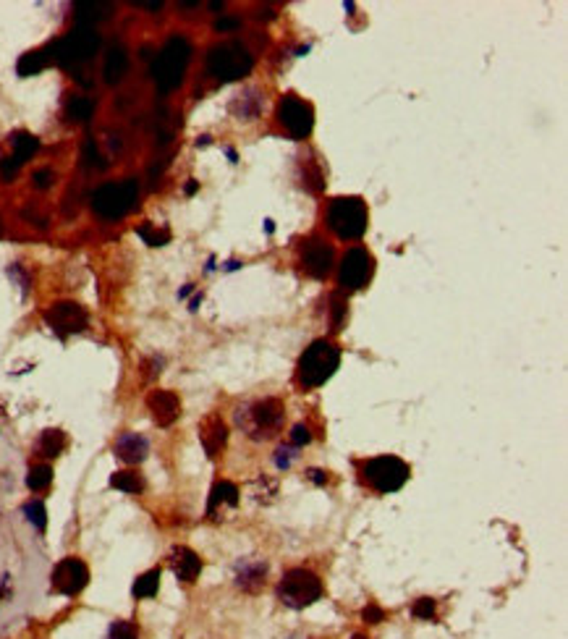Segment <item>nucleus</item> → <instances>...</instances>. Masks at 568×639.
Segmentation results:
<instances>
[{
  "label": "nucleus",
  "instance_id": "nucleus-1",
  "mask_svg": "<svg viewBox=\"0 0 568 639\" xmlns=\"http://www.w3.org/2000/svg\"><path fill=\"white\" fill-rule=\"evenodd\" d=\"M189 61H191V43L181 35H173L163 45V50H160L155 66H152V79H155L157 89L163 95L173 92L176 86L181 84Z\"/></svg>",
  "mask_w": 568,
  "mask_h": 639
},
{
  "label": "nucleus",
  "instance_id": "nucleus-2",
  "mask_svg": "<svg viewBox=\"0 0 568 639\" xmlns=\"http://www.w3.org/2000/svg\"><path fill=\"white\" fill-rule=\"evenodd\" d=\"M97 50H100V35L95 32V26H81V24L74 32H69L63 40H58V43H52L47 47L50 61H55L63 69L74 71L76 79H79V66L89 61Z\"/></svg>",
  "mask_w": 568,
  "mask_h": 639
},
{
  "label": "nucleus",
  "instance_id": "nucleus-3",
  "mask_svg": "<svg viewBox=\"0 0 568 639\" xmlns=\"http://www.w3.org/2000/svg\"><path fill=\"white\" fill-rule=\"evenodd\" d=\"M338 364H341V349L325 338H317L299 359V383L304 388H319L322 383L333 378Z\"/></svg>",
  "mask_w": 568,
  "mask_h": 639
},
{
  "label": "nucleus",
  "instance_id": "nucleus-4",
  "mask_svg": "<svg viewBox=\"0 0 568 639\" xmlns=\"http://www.w3.org/2000/svg\"><path fill=\"white\" fill-rule=\"evenodd\" d=\"M236 419L242 424L246 435L254 438V441H267L280 432L285 419V409L278 398H262L257 404L246 406V409H239L236 412Z\"/></svg>",
  "mask_w": 568,
  "mask_h": 639
},
{
  "label": "nucleus",
  "instance_id": "nucleus-5",
  "mask_svg": "<svg viewBox=\"0 0 568 639\" xmlns=\"http://www.w3.org/2000/svg\"><path fill=\"white\" fill-rule=\"evenodd\" d=\"M367 208L359 197H338L330 202V210H327V225L330 231L343 239V242H356L362 239L364 231H367Z\"/></svg>",
  "mask_w": 568,
  "mask_h": 639
},
{
  "label": "nucleus",
  "instance_id": "nucleus-6",
  "mask_svg": "<svg viewBox=\"0 0 568 639\" xmlns=\"http://www.w3.org/2000/svg\"><path fill=\"white\" fill-rule=\"evenodd\" d=\"M251 66H254V58L242 43H220L207 52V74L220 81L246 77Z\"/></svg>",
  "mask_w": 568,
  "mask_h": 639
},
{
  "label": "nucleus",
  "instance_id": "nucleus-7",
  "mask_svg": "<svg viewBox=\"0 0 568 639\" xmlns=\"http://www.w3.org/2000/svg\"><path fill=\"white\" fill-rule=\"evenodd\" d=\"M137 197H139V183L134 179H123L118 183H103L92 194V210L100 217L115 220V217H123L137 205Z\"/></svg>",
  "mask_w": 568,
  "mask_h": 639
},
{
  "label": "nucleus",
  "instance_id": "nucleus-8",
  "mask_svg": "<svg viewBox=\"0 0 568 639\" xmlns=\"http://www.w3.org/2000/svg\"><path fill=\"white\" fill-rule=\"evenodd\" d=\"M278 597L288 608H307L322 597V582L307 569H291L278 584Z\"/></svg>",
  "mask_w": 568,
  "mask_h": 639
},
{
  "label": "nucleus",
  "instance_id": "nucleus-9",
  "mask_svg": "<svg viewBox=\"0 0 568 639\" xmlns=\"http://www.w3.org/2000/svg\"><path fill=\"white\" fill-rule=\"evenodd\" d=\"M411 475V469L406 461H401L398 456H377L364 461L362 477L375 487L377 492H396L401 490Z\"/></svg>",
  "mask_w": 568,
  "mask_h": 639
},
{
  "label": "nucleus",
  "instance_id": "nucleus-10",
  "mask_svg": "<svg viewBox=\"0 0 568 639\" xmlns=\"http://www.w3.org/2000/svg\"><path fill=\"white\" fill-rule=\"evenodd\" d=\"M278 118L283 123L288 134L293 139H304L312 134V126H314V111H312L309 103H304L302 97L296 95H285L278 105Z\"/></svg>",
  "mask_w": 568,
  "mask_h": 639
},
{
  "label": "nucleus",
  "instance_id": "nucleus-11",
  "mask_svg": "<svg viewBox=\"0 0 568 639\" xmlns=\"http://www.w3.org/2000/svg\"><path fill=\"white\" fill-rule=\"evenodd\" d=\"M375 273V259L367 249L362 247H353V249L346 251L343 262H341V273H338V281L343 285L346 291H356L362 288L367 281Z\"/></svg>",
  "mask_w": 568,
  "mask_h": 639
},
{
  "label": "nucleus",
  "instance_id": "nucleus-12",
  "mask_svg": "<svg viewBox=\"0 0 568 639\" xmlns=\"http://www.w3.org/2000/svg\"><path fill=\"white\" fill-rule=\"evenodd\" d=\"M52 589L61 592L66 597L79 595L89 582V569L81 558H63L55 569H52Z\"/></svg>",
  "mask_w": 568,
  "mask_h": 639
},
{
  "label": "nucleus",
  "instance_id": "nucleus-13",
  "mask_svg": "<svg viewBox=\"0 0 568 639\" xmlns=\"http://www.w3.org/2000/svg\"><path fill=\"white\" fill-rule=\"evenodd\" d=\"M45 320L55 333L69 336V333H79L86 328V312L84 307H79L76 302H58L45 312Z\"/></svg>",
  "mask_w": 568,
  "mask_h": 639
},
{
  "label": "nucleus",
  "instance_id": "nucleus-14",
  "mask_svg": "<svg viewBox=\"0 0 568 639\" xmlns=\"http://www.w3.org/2000/svg\"><path fill=\"white\" fill-rule=\"evenodd\" d=\"M147 406H149V412H152V419H155L160 427H171L178 414H181V401L176 393L171 390H152L149 396H147Z\"/></svg>",
  "mask_w": 568,
  "mask_h": 639
},
{
  "label": "nucleus",
  "instance_id": "nucleus-15",
  "mask_svg": "<svg viewBox=\"0 0 568 639\" xmlns=\"http://www.w3.org/2000/svg\"><path fill=\"white\" fill-rule=\"evenodd\" d=\"M333 247L325 242H309L304 247V268L312 278H325L333 268Z\"/></svg>",
  "mask_w": 568,
  "mask_h": 639
},
{
  "label": "nucleus",
  "instance_id": "nucleus-16",
  "mask_svg": "<svg viewBox=\"0 0 568 639\" xmlns=\"http://www.w3.org/2000/svg\"><path fill=\"white\" fill-rule=\"evenodd\" d=\"M168 561H171L173 574L181 579V582H194L199 577V571H202V558L191 548H183V545L173 548Z\"/></svg>",
  "mask_w": 568,
  "mask_h": 639
},
{
  "label": "nucleus",
  "instance_id": "nucleus-17",
  "mask_svg": "<svg viewBox=\"0 0 568 639\" xmlns=\"http://www.w3.org/2000/svg\"><path fill=\"white\" fill-rule=\"evenodd\" d=\"M115 451V456L126 461V464H142L149 453V443H147L144 435H139V432H123L121 438L115 441L113 446Z\"/></svg>",
  "mask_w": 568,
  "mask_h": 639
},
{
  "label": "nucleus",
  "instance_id": "nucleus-18",
  "mask_svg": "<svg viewBox=\"0 0 568 639\" xmlns=\"http://www.w3.org/2000/svg\"><path fill=\"white\" fill-rule=\"evenodd\" d=\"M199 441L205 446L207 456L215 458L223 451L225 441H228V427H225L223 419L220 417H207L205 422H202V427H199Z\"/></svg>",
  "mask_w": 568,
  "mask_h": 639
},
{
  "label": "nucleus",
  "instance_id": "nucleus-19",
  "mask_svg": "<svg viewBox=\"0 0 568 639\" xmlns=\"http://www.w3.org/2000/svg\"><path fill=\"white\" fill-rule=\"evenodd\" d=\"M239 506V487L233 482H217L210 492V503H207V516L220 519L223 509H236Z\"/></svg>",
  "mask_w": 568,
  "mask_h": 639
},
{
  "label": "nucleus",
  "instance_id": "nucleus-20",
  "mask_svg": "<svg viewBox=\"0 0 568 639\" xmlns=\"http://www.w3.org/2000/svg\"><path fill=\"white\" fill-rule=\"evenodd\" d=\"M129 74V52L123 45H110L103 63V77L108 84H118Z\"/></svg>",
  "mask_w": 568,
  "mask_h": 639
},
{
  "label": "nucleus",
  "instance_id": "nucleus-21",
  "mask_svg": "<svg viewBox=\"0 0 568 639\" xmlns=\"http://www.w3.org/2000/svg\"><path fill=\"white\" fill-rule=\"evenodd\" d=\"M267 563L265 561H242L236 566V584L244 592H257L265 584Z\"/></svg>",
  "mask_w": 568,
  "mask_h": 639
},
{
  "label": "nucleus",
  "instance_id": "nucleus-22",
  "mask_svg": "<svg viewBox=\"0 0 568 639\" xmlns=\"http://www.w3.org/2000/svg\"><path fill=\"white\" fill-rule=\"evenodd\" d=\"M76 11V18L81 26H92L95 21H103V18L110 16L113 6L110 3H105V0H86V3H76L74 6Z\"/></svg>",
  "mask_w": 568,
  "mask_h": 639
},
{
  "label": "nucleus",
  "instance_id": "nucleus-23",
  "mask_svg": "<svg viewBox=\"0 0 568 639\" xmlns=\"http://www.w3.org/2000/svg\"><path fill=\"white\" fill-rule=\"evenodd\" d=\"M11 147H13V160H16V165H24L26 160H32V155L40 149V142H37V137H32L29 131H16V134H11Z\"/></svg>",
  "mask_w": 568,
  "mask_h": 639
},
{
  "label": "nucleus",
  "instance_id": "nucleus-24",
  "mask_svg": "<svg viewBox=\"0 0 568 639\" xmlns=\"http://www.w3.org/2000/svg\"><path fill=\"white\" fill-rule=\"evenodd\" d=\"M50 63V52L47 50H32V52H24L21 58H18V77H35L40 71L45 69Z\"/></svg>",
  "mask_w": 568,
  "mask_h": 639
},
{
  "label": "nucleus",
  "instance_id": "nucleus-25",
  "mask_svg": "<svg viewBox=\"0 0 568 639\" xmlns=\"http://www.w3.org/2000/svg\"><path fill=\"white\" fill-rule=\"evenodd\" d=\"M157 589H160V569H149L134 582L131 595L137 597V600H147V597H155Z\"/></svg>",
  "mask_w": 568,
  "mask_h": 639
},
{
  "label": "nucleus",
  "instance_id": "nucleus-26",
  "mask_svg": "<svg viewBox=\"0 0 568 639\" xmlns=\"http://www.w3.org/2000/svg\"><path fill=\"white\" fill-rule=\"evenodd\" d=\"M63 448H66V435H63L61 430H45L42 435H40V443H37L40 456L55 458V456H61Z\"/></svg>",
  "mask_w": 568,
  "mask_h": 639
},
{
  "label": "nucleus",
  "instance_id": "nucleus-27",
  "mask_svg": "<svg viewBox=\"0 0 568 639\" xmlns=\"http://www.w3.org/2000/svg\"><path fill=\"white\" fill-rule=\"evenodd\" d=\"M249 495L257 503H273L276 501V495H278V480L265 477V475L257 477V480L249 485Z\"/></svg>",
  "mask_w": 568,
  "mask_h": 639
},
{
  "label": "nucleus",
  "instance_id": "nucleus-28",
  "mask_svg": "<svg viewBox=\"0 0 568 639\" xmlns=\"http://www.w3.org/2000/svg\"><path fill=\"white\" fill-rule=\"evenodd\" d=\"M110 485L115 487V490H121V492H129V495H134V492H142L144 490V480L137 475V472H131V469H123V472H115V475L110 477Z\"/></svg>",
  "mask_w": 568,
  "mask_h": 639
},
{
  "label": "nucleus",
  "instance_id": "nucleus-29",
  "mask_svg": "<svg viewBox=\"0 0 568 639\" xmlns=\"http://www.w3.org/2000/svg\"><path fill=\"white\" fill-rule=\"evenodd\" d=\"M92 111H95V105H92V100H89V97H71L69 108H66L69 118H71V121H76V123H86V121H89V118H92Z\"/></svg>",
  "mask_w": 568,
  "mask_h": 639
},
{
  "label": "nucleus",
  "instance_id": "nucleus-30",
  "mask_svg": "<svg viewBox=\"0 0 568 639\" xmlns=\"http://www.w3.org/2000/svg\"><path fill=\"white\" fill-rule=\"evenodd\" d=\"M52 482V469L47 464H37V467L29 469V475H26V485H29V490L35 492H42L47 490Z\"/></svg>",
  "mask_w": 568,
  "mask_h": 639
},
{
  "label": "nucleus",
  "instance_id": "nucleus-31",
  "mask_svg": "<svg viewBox=\"0 0 568 639\" xmlns=\"http://www.w3.org/2000/svg\"><path fill=\"white\" fill-rule=\"evenodd\" d=\"M137 234L142 236L149 247H163V244L171 242V231H168V228H157L155 223H142L137 228Z\"/></svg>",
  "mask_w": 568,
  "mask_h": 639
},
{
  "label": "nucleus",
  "instance_id": "nucleus-32",
  "mask_svg": "<svg viewBox=\"0 0 568 639\" xmlns=\"http://www.w3.org/2000/svg\"><path fill=\"white\" fill-rule=\"evenodd\" d=\"M24 516L37 527V532H45L47 529V509H45L42 501H29L24 506Z\"/></svg>",
  "mask_w": 568,
  "mask_h": 639
},
{
  "label": "nucleus",
  "instance_id": "nucleus-33",
  "mask_svg": "<svg viewBox=\"0 0 568 639\" xmlns=\"http://www.w3.org/2000/svg\"><path fill=\"white\" fill-rule=\"evenodd\" d=\"M81 157H84V165L86 168H108V163H105V157L100 155V149H97L95 145V139H86L84 142V149H81Z\"/></svg>",
  "mask_w": 568,
  "mask_h": 639
},
{
  "label": "nucleus",
  "instance_id": "nucleus-34",
  "mask_svg": "<svg viewBox=\"0 0 568 639\" xmlns=\"http://www.w3.org/2000/svg\"><path fill=\"white\" fill-rule=\"evenodd\" d=\"M108 639H139V631L131 621H113L108 629Z\"/></svg>",
  "mask_w": 568,
  "mask_h": 639
},
{
  "label": "nucleus",
  "instance_id": "nucleus-35",
  "mask_svg": "<svg viewBox=\"0 0 568 639\" xmlns=\"http://www.w3.org/2000/svg\"><path fill=\"white\" fill-rule=\"evenodd\" d=\"M411 613H414V618L430 621L432 616H435V600H430V597H419V600L411 605Z\"/></svg>",
  "mask_w": 568,
  "mask_h": 639
},
{
  "label": "nucleus",
  "instance_id": "nucleus-36",
  "mask_svg": "<svg viewBox=\"0 0 568 639\" xmlns=\"http://www.w3.org/2000/svg\"><path fill=\"white\" fill-rule=\"evenodd\" d=\"M32 181H35V189L45 191V189H50L52 186V181H55V173H52L50 168H40V171H35Z\"/></svg>",
  "mask_w": 568,
  "mask_h": 639
},
{
  "label": "nucleus",
  "instance_id": "nucleus-37",
  "mask_svg": "<svg viewBox=\"0 0 568 639\" xmlns=\"http://www.w3.org/2000/svg\"><path fill=\"white\" fill-rule=\"evenodd\" d=\"M312 441V432L307 424H296L291 430V446L296 448V446H307V443Z\"/></svg>",
  "mask_w": 568,
  "mask_h": 639
},
{
  "label": "nucleus",
  "instance_id": "nucleus-38",
  "mask_svg": "<svg viewBox=\"0 0 568 639\" xmlns=\"http://www.w3.org/2000/svg\"><path fill=\"white\" fill-rule=\"evenodd\" d=\"M296 458V453H293V446H280V448L276 451V464L280 469H288L291 467V461Z\"/></svg>",
  "mask_w": 568,
  "mask_h": 639
},
{
  "label": "nucleus",
  "instance_id": "nucleus-39",
  "mask_svg": "<svg viewBox=\"0 0 568 639\" xmlns=\"http://www.w3.org/2000/svg\"><path fill=\"white\" fill-rule=\"evenodd\" d=\"M16 171H18V165H16L13 157H6V160L0 163V179H3V181H13Z\"/></svg>",
  "mask_w": 568,
  "mask_h": 639
},
{
  "label": "nucleus",
  "instance_id": "nucleus-40",
  "mask_svg": "<svg viewBox=\"0 0 568 639\" xmlns=\"http://www.w3.org/2000/svg\"><path fill=\"white\" fill-rule=\"evenodd\" d=\"M239 26H242V18H236V16H220L215 21L217 32H233V29H239Z\"/></svg>",
  "mask_w": 568,
  "mask_h": 639
},
{
  "label": "nucleus",
  "instance_id": "nucleus-41",
  "mask_svg": "<svg viewBox=\"0 0 568 639\" xmlns=\"http://www.w3.org/2000/svg\"><path fill=\"white\" fill-rule=\"evenodd\" d=\"M362 618L364 621H370V623H380L382 618H385V611L377 608V605H367V608L362 611Z\"/></svg>",
  "mask_w": 568,
  "mask_h": 639
},
{
  "label": "nucleus",
  "instance_id": "nucleus-42",
  "mask_svg": "<svg viewBox=\"0 0 568 639\" xmlns=\"http://www.w3.org/2000/svg\"><path fill=\"white\" fill-rule=\"evenodd\" d=\"M343 315H346V304L341 299H333V330H341V322H343Z\"/></svg>",
  "mask_w": 568,
  "mask_h": 639
},
{
  "label": "nucleus",
  "instance_id": "nucleus-43",
  "mask_svg": "<svg viewBox=\"0 0 568 639\" xmlns=\"http://www.w3.org/2000/svg\"><path fill=\"white\" fill-rule=\"evenodd\" d=\"M139 6H144V9H152V11L163 9V3H160V0H139Z\"/></svg>",
  "mask_w": 568,
  "mask_h": 639
},
{
  "label": "nucleus",
  "instance_id": "nucleus-44",
  "mask_svg": "<svg viewBox=\"0 0 568 639\" xmlns=\"http://www.w3.org/2000/svg\"><path fill=\"white\" fill-rule=\"evenodd\" d=\"M309 477L314 480V482H325V480H327V477H322V472H317V469H312Z\"/></svg>",
  "mask_w": 568,
  "mask_h": 639
},
{
  "label": "nucleus",
  "instance_id": "nucleus-45",
  "mask_svg": "<svg viewBox=\"0 0 568 639\" xmlns=\"http://www.w3.org/2000/svg\"><path fill=\"white\" fill-rule=\"evenodd\" d=\"M197 191V181H189L186 183V194H194Z\"/></svg>",
  "mask_w": 568,
  "mask_h": 639
},
{
  "label": "nucleus",
  "instance_id": "nucleus-46",
  "mask_svg": "<svg viewBox=\"0 0 568 639\" xmlns=\"http://www.w3.org/2000/svg\"><path fill=\"white\" fill-rule=\"evenodd\" d=\"M351 639H367V637H364V634H353Z\"/></svg>",
  "mask_w": 568,
  "mask_h": 639
},
{
  "label": "nucleus",
  "instance_id": "nucleus-47",
  "mask_svg": "<svg viewBox=\"0 0 568 639\" xmlns=\"http://www.w3.org/2000/svg\"><path fill=\"white\" fill-rule=\"evenodd\" d=\"M0 234H3V220H0Z\"/></svg>",
  "mask_w": 568,
  "mask_h": 639
}]
</instances>
